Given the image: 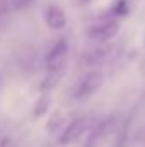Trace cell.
Wrapping results in <instances>:
<instances>
[{"instance_id": "1", "label": "cell", "mask_w": 145, "mask_h": 147, "mask_svg": "<svg viewBox=\"0 0 145 147\" xmlns=\"http://www.w3.org/2000/svg\"><path fill=\"white\" fill-rule=\"evenodd\" d=\"M104 84V77L99 70H89L85 72L77 82L75 89H73V98L77 101H85L89 98H92Z\"/></svg>"}, {"instance_id": "2", "label": "cell", "mask_w": 145, "mask_h": 147, "mask_svg": "<svg viewBox=\"0 0 145 147\" xmlns=\"http://www.w3.org/2000/svg\"><path fill=\"white\" fill-rule=\"evenodd\" d=\"M118 33H119V22H118V19L106 16L101 21H97L96 24H91L87 28L85 34L94 43H106L109 39H113Z\"/></svg>"}, {"instance_id": "3", "label": "cell", "mask_w": 145, "mask_h": 147, "mask_svg": "<svg viewBox=\"0 0 145 147\" xmlns=\"http://www.w3.org/2000/svg\"><path fill=\"white\" fill-rule=\"evenodd\" d=\"M67 57H68V41L65 38H62V39H58L50 48V51L44 57L46 72H60V70H65Z\"/></svg>"}, {"instance_id": "4", "label": "cell", "mask_w": 145, "mask_h": 147, "mask_svg": "<svg viewBox=\"0 0 145 147\" xmlns=\"http://www.w3.org/2000/svg\"><path fill=\"white\" fill-rule=\"evenodd\" d=\"M89 116H79V118H75L72 120L67 127H65V130L62 132V135H60V144L62 146H65V144H70L73 140H77L87 128H89Z\"/></svg>"}, {"instance_id": "5", "label": "cell", "mask_w": 145, "mask_h": 147, "mask_svg": "<svg viewBox=\"0 0 145 147\" xmlns=\"http://www.w3.org/2000/svg\"><path fill=\"white\" fill-rule=\"evenodd\" d=\"M43 17H44V24H46L50 29H53V31H62V29H65V26H67V14H65V10H63L60 5H56V3L46 5Z\"/></svg>"}, {"instance_id": "6", "label": "cell", "mask_w": 145, "mask_h": 147, "mask_svg": "<svg viewBox=\"0 0 145 147\" xmlns=\"http://www.w3.org/2000/svg\"><path fill=\"white\" fill-rule=\"evenodd\" d=\"M108 46H104V43H96V46H92V48H89V50H85L84 53H82V57H80V63H84V65H89V67H94V65H97L104 57H108Z\"/></svg>"}, {"instance_id": "7", "label": "cell", "mask_w": 145, "mask_h": 147, "mask_svg": "<svg viewBox=\"0 0 145 147\" xmlns=\"http://www.w3.org/2000/svg\"><path fill=\"white\" fill-rule=\"evenodd\" d=\"M108 127H109V120L101 121L97 127H94V130H92L91 135L87 137V140H85L84 147H97L99 146V142L104 139V135H106V132H108Z\"/></svg>"}, {"instance_id": "8", "label": "cell", "mask_w": 145, "mask_h": 147, "mask_svg": "<svg viewBox=\"0 0 145 147\" xmlns=\"http://www.w3.org/2000/svg\"><path fill=\"white\" fill-rule=\"evenodd\" d=\"M132 10V3L130 0H114L113 5L109 7V17H125L128 16Z\"/></svg>"}, {"instance_id": "9", "label": "cell", "mask_w": 145, "mask_h": 147, "mask_svg": "<svg viewBox=\"0 0 145 147\" xmlns=\"http://www.w3.org/2000/svg\"><path fill=\"white\" fill-rule=\"evenodd\" d=\"M63 72H65V70H60V72H48V74H46V77L41 80L39 89H41L43 92H46V91H50V89L56 87V84H58V82H60V79L63 77Z\"/></svg>"}, {"instance_id": "10", "label": "cell", "mask_w": 145, "mask_h": 147, "mask_svg": "<svg viewBox=\"0 0 145 147\" xmlns=\"http://www.w3.org/2000/svg\"><path fill=\"white\" fill-rule=\"evenodd\" d=\"M50 105H51V96L46 94V92H43L39 96V99L36 101V105H34V116L44 115L48 111V108H50Z\"/></svg>"}, {"instance_id": "11", "label": "cell", "mask_w": 145, "mask_h": 147, "mask_svg": "<svg viewBox=\"0 0 145 147\" xmlns=\"http://www.w3.org/2000/svg\"><path fill=\"white\" fill-rule=\"evenodd\" d=\"M9 0H0V29L3 28L5 21H7V16H9Z\"/></svg>"}, {"instance_id": "12", "label": "cell", "mask_w": 145, "mask_h": 147, "mask_svg": "<svg viewBox=\"0 0 145 147\" xmlns=\"http://www.w3.org/2000/svg\"><path fill=\"white\" fill-rule=\"evenodd\" d=\"M31 3V0H9V7L14 10H22Z\"/></svg>"}, {"instance_id": "13", "label": "cell", "mask_w": 145, "mask_h": 147, "mask_svg": "<svg viewBox=\"0 0 145 147\" xmlns=\"http://www.w3.org/2000/svg\"><path fill=\"white\" fill-rule=\"evenodd\" d=\"M137 139H138V140H142V142H145V125L138 130V132H137Z\"/></svg>"}, {"instance_id": "14", "label": "cell", "mask_w": 145, "mask_h": 147, "mask_svg": "<svg viewBox=\"0 0 145 147\" xmlns=\"http://www.w3.org/2000/svg\"><path fill=\"white\" fill-rule=\"evenodd\" d=\"M72 2L75 3V5H79V7H82V5H89V3H91L92 0H72Z\"/></svg>"}]
</instances>
